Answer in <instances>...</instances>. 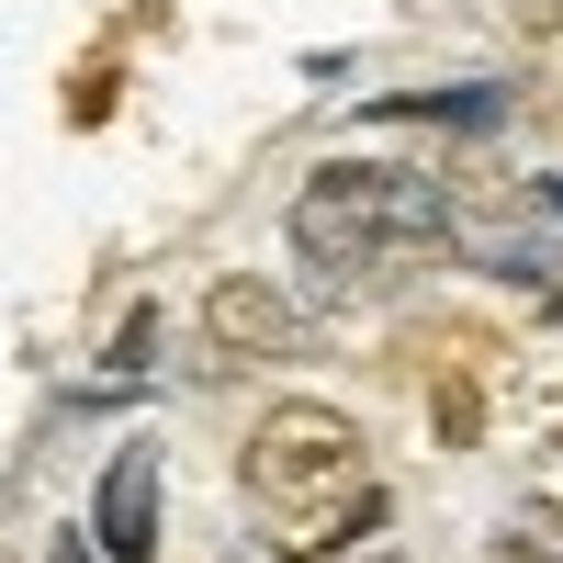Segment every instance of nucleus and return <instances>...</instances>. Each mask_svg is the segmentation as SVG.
<instances>
[{"mask_svg": "<svg viewBox=\"0 0 563 563\" xmlns=\"http://www.w3.org/2000/svg\"><path fill=\"white\" fill-rule=\"evenodd\" d=\"M384 124H496V90H395V102H372Z\"/></svg>", "mask_w": 563, "mask_h": 563, "instance_id": "obj_6", "label": "nucleus"}, {"mask_svg": "<svg viewBox=\"0 0 563 563\" xmlns=\"http://www.w3.org/2000/svg\"><path fill=\"white\" fill-rule=\"evenodd\" d=\"M552 316H563V294H552Z\"/></svg>", "mask_w": 563, "mask_h": 563, "instance_id": "obj_11", "label": "nucleus"}, {"mask_svg": "<svg viewBox=\"0 0 563 563\" xmlns=\"http://www.w3.org/2000/svg\"><path fill=\"white\" fill-rule=\"evenodd\" d=\"M496 563H552V552H496Z\"/></svg>", "mask_w": 563, "mask_h": 563, "instance_id": "obj_10", "label": "nucleus"}, {"mask_svg": "<svg viewBox=\"0 0 563 563\" xmlns=\"http://www.w3.org/2000/svg\"><path fill=\"white\" fill-rule=\"evenodd\" d=\"M45 563H102V552H90V530H57V552H45Z\"/></svg>", "mask_w": 563, "mask_h": 563, "instance_id": "obj_8", "label": "nucleus"}, {"mask_svg": "<svg viewBox=\"0 0 563 563\" xmlns=\"http://www.w3.org/2000/svg\"><path fill=\"white\" fill-rule=\"evenodd\" d=\"M361 474H372L361 417H350V406H327V395H282L260 429H249V451H238V496L260 507L271 530H282V519H305V507H327V496H350Z\"/></svg>", "mask_w": 563, "mask_h": 563, "instance_id": "obj_2", "label": "nucleus"}, {"mask_svg": "<svg viewBox=\"0 0 563 563\" xmlns=\"http://www.w3.org/2000/svg\"><path fill=\"white\" fill-rule=\"evenodd\" d=\"M429 417H440V440H451V451H474V440H485V395L462 384V372H440V395H429Z\"/></svg>", "mask_w": 563, "mask_h": 563, "instance_id": "obj_7", "label": "nucleus"}, {"mask_svg": "<svg viewBox=\"0 0 563 563\" xmlns=\"http://www.w3.org/2000/svg\"><path fill=\"white\" fill-rule=\"evenodd\" d=\"M530 34H563V0H530V12H519Z\"/></svg>", "mask_w": 563, "mask_h": 563, "instance_id": "obj_9", "label": "nucleus"}, {"mask_svg": "<svg viewBox=\"0 0 563 563\" xmlns=\"http://www.w3.org/2000/svg\"><path fill=\"white\" fill-rule=\"evenodd\" d=\"M90 552L102 563H147L158 552V440H124L90 496Z\"/></svg>", "mask_w": 563, "mask_h": 563, "instance_id": "obj_4", "label": "nucleus"}, {"mask_svg": "<svg viewBox=\"0 0 563 563\" xmlns=\"http://www.w3.org/2000/svg\"><path fill=\"white\" fill-rule=\"evenodd\" d=\"M384 519H395V496L361 474L350 496H327V507H305V519H282V530H260V541H271L282 563H339V552H361V541L384 530Z\"/></svg>", "mask_w": 563, "mask_h": 563, "instance_id": "obj_5", "label": "nucleus"}, {"mask_svg": "<svg viewBox=\"0 0 563 563\" xmlns=\"http://www.w3.org/2000/svg\"><path fill=\"white\" fill-rule=\"evenodd\" d=\"M451 238V192L429 169H384V158H327L294 192V249L305 260H395V249H440Z\"/></svg>", "mask_w": 563, "mask_h": 563, "instance_id": "obj_1", "label": "nucleus"}, {"mask_svg": "<svg viewBox=\"0 0 563 563\" xmlns=\"http://www.w3.org/2000/svg\"><path fill=\"white\" fill-rule=\"evenodd\" d=\"M203 339L225 361H294L305 350V305L282 294V282H260V271H225L203 294Z\"/></svg>", "mask_w": 563, "mask_h": 563, "instance_id": "obj_3", "label": "nucleus"}, {"mask_svg": "<svg viewBox=\"0 0 563 563\" xmlns=\"http://www.w3.org/2000/svg\"><path fill=\"white\" fill-rule=\"evenodd\" d=\"M552 45H563V34H552Z\"/></svg>", "mask_w": 563, "mask_h": 563, "instance_id": "obj_12", "label": "nucleus"}]
</instances>
